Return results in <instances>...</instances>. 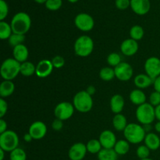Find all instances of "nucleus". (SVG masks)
<instances>
[{"instance_id":"29","label":"nucleus","mask_w":160,"mask_h":160,"mask_svg":"<svg viewBox=\"0 0 160 160\" xmlns=\"http://www.w3.org/2000/svg\"><path fill=\"white\" fill-rule=\"evenodd\" d=\"M99 77L104 81H112L114 78H116L114 68L109 67H103V68L101 69L99 72Z\"/></svg>"},{"instance_id":"25","label":"nucleus","mask_w":160,"mask_h":160,"mask_svg":"<svg viewBox=\"0 0 160 160\" xmlns=\"http://www.w3.org/2000/svg\"><path fill=\"white\" fill-rule=\"evenodd\" d=\"M98 160H117L118 155L113 148H102L98 153Z\"/></svg>"},{"instance_id":"45","label":"nucleus","mask_w":160,"mask_h":160,"mask_svg":"<svg viewBox=\"0 0 160 160\" xmlns=\"http://www.w3.org/2000/svg\"><path fill=\"white\" fill-rule=\"evenodd\" d=\"M85 91L88 92V93L89 94V95H92V96L93 95H95V93L96 92V89H95V86H93V85L88 86V87L87 88V89H86Z\"/></svg>"},{"instance_id":"33","label":"nucleus","mask_w":160,"mask_h":160,"mask_svg":"<svg viewBox=\"0 0 160 160\" xmlns=\"http://www.w3.org/2000/svg\"><path fill=\"white\" fill-rule=\"evenodd\" d=\"M8 40H9V45L14 48V47L17 46V45L23 44V42L25 41V35L12 33V34L10 36V38Z\"/></svg>"},{"instance_id":"21","label":"nucleus","mask_w":160,"mask_h":160,"mask_svg":"<svg viewBox=\"0 0 160 160\" xmlns=\"http://www.w3.org/2000/svg\"><path fill=\"white\" fill-rule=\"evenodd\" d=\"M144 142H145V145L151 151H156V150L159 149L160 147V138L155 133L147 134Z\"/></svg>"},{"instance_id":"3","label":"nucleus","mask_w":160,"mask_h":160,"mask_svg":"<svg viewBox=\"0 0 160 160\" xmlns=\"http://www.w3.org/2000/svg\"><path fill=\"white\" fill-rule=\"evenodd\" d=\"M0 73L4 81H12L20 73V62L13 58H8L2 62Z\"/></svg>"},{"instance_id":"9","label":"nucleus","mask_w":160,"mask_h":160,"mask_svg":"<svg viewBox=\"0 0 160 160\" xmlns=\"http://www.w3.org/2000/svg\"><path fill=\"white\" fill-rule=\"evenodd\" d=\"M75 26L84 32H88L93 29L95 21L93 17L85 12L78 14L74 19Z\"/></svg>"},{"instance_id":"23","label":"nucleus","mask_w":160,"mask_h":160,"mask_svg":"<svg viewBox=\"0 0 160 160\" xmlns=\"http://www.w3.org/2000/svg\"><path fill=\"white\" fill-rule=\"evenodd\" d=\"M15 91V84L12 81H3L0 84V96L1 98H7L13 94Z\"/></svg>"},{"instance_id":"35","label":"nucleus","mask_w":160,"mask_h":160,"mask_svg":"<svg viewBox=\"0 0 160 160\" xmlns=\"http://www.w3.org/2000/svg\"><path fill=\"white\" fill-rule=\"evenodd\" d=\"M121 62V57L118 53L112 52L107 56V62L110 67H116Z\"/></svg>"},{"instance_id":"39","label":"nucleus","mask_w":160,"mask_h":160,"mask_svg":"<svg viewBox=\"0 0 160 160\" xmlns=\"http://www.w3.org/2000/svg\"><path fill=\"white\" fill-rule=\"evenodd\" d=\"M149 103L153 106L154 107H156L157 106L160 105V93L159 92H152V94L149 96Z\"/></svg>"},{"instance_id":"36","label":"nucleus","mask_w":160,"mask_h":160,"mask_svg":"<svg viewBox=\"0 0 160 160\" xmlns=\"http://www.w3.org/2000/svg\"><path fill=\"white\" fill-rule=\"evenodd\" d=\"M45 4V7L52 11H56L60 9L62 5V0H47Z\"/></svg>"},{"instance_id":"48","label":"nucleus","mask_w":160,"mask_h":160,"mask_svg":"<svg viewBox=\"0 0 160 160\" xmlns=\"http://www.w3.org/2000/svg\"><path fill=\"white\" fill-rule=\"evenodd\" d=\"M155 130L156 131V132L160 133V121H158L157 123L155 124Z\"/></svg>"},{"instance_id":"43","label":"nucleus","mask_w":160,"mask_h":160,"mask_svg":"<svg viewBox=\"0 0 160 160\" xmlns=\"http://www.w3.org/2000/svg\"><path fill=\"white\" fill-rule=\"evenodd\" d=\"M7 131V123L3 119L0 120V134H2Z\"/></svg>"},{"instance_id":"40","label":"nucleus","mask_w":160,"mask_h":160,"mask_svg":"<svg viewBox=\"0 0 160 160\" xmlns=\"http://www.w3.org/2000/svg\"><path fill=\"white\" fill-rule=\"evenodd\" d=\"M115 4L117 9L123 10L131 6V0H116Z\"/></svg>"},{"instance_id":"37","label":"nucleus","mask_w":160,"mask_h":160,"mask_svg":"<svg viewBox=\"0 0 160 160\" xmlns=\"http://www.w3.org/2000/svg\"><path fill=\"white\" fill-rule=\"evenodd\" d=\"M9 13V6L5 0H0V20H4Z\"/></svg>"},{"instance_id":"16","label":"nucleus","mask_w":160,"mask_h":160,"mask_svg":"<svg viewBox=\"0 0 160 160\" xmlns=\"http://www.w3.org/2000/svg\"><path fill=\"white\" fill-rule=\"evenodd\" d=\"M138 43L132 38H128L123 41L120 45L121 52L126 56H132L138 51Z\"/></svg>"},{"instance_id":"17","label":"nucleus","mask_w":160,"mask_h":160,"mask_svg":"<svg viewBox=\"0 0 160 160\" xmlns=\"http://www.w3.org/2000/svg\"><path fill=\"white\" fill-rule=\"evenodd\" d=\"M131 7L138 15L148 13L151 8L149 0H131Z\"/></svg>"},{"instance_id":"22","label":"nucleus","mask_w":160,"mask_h":160,"mask_svg":"<svg viewBox=\"0 0 160 160\" xmlns=\"http://www.w3.org/2000/svg\"><path fill=\"white\" fill-rule=\"evenodd\" d=\"M130 100L133 104L139 106L146 102V95L141 89H134L130 93Z\"/></svg>"},{"instance_id":"32","label":"nucleus","mask_w":160,"mask_h":160,"mask_svg":"<svg viewBox=\"0 0 160 160\" xmlns=\"http://www.w3.org/2000/svg\"><path fill=\"white\" fill-rule=\"evenodd\" d=\"M9 160H27L26 152L18 147L9 152Z\"/></svg>"},{"instance_id":"8","label":"nucleus","mask_w":160,"mask_h":160,"mask_svg":"<svg viewBox=\"0 0 160 160\" xmlns=\"http://www.w3.org/2000/svg\"><path fill=\"white\" fill-rule=\"evenodd\" d=\"M75 108L73 103L68 102H62L56 105L54 109V115L56 118L62 120H67L71 118L74 113Z\"/></svg>"},{"instance_id":"14","label":"nucleus","mask_w":160,"mask_h":160,"mask_svg":"<svg viewBox=\"0 0 160 160\" xmlns=\"http://www.w3.org/2000/svg\"><path fill=\"white\" fill-rule=\"evenodd\" d=\"M53 69H54V67L51 60L42 59L39 61L38 63L36 65L35 74L39 78H45L51 74Z\"/></svg>"},{"instance_id":"28","label":"nucleus","mask_w":160,"mask_h":160,"mask_svg":"<svg viewBox=\"0 0 160 160\" xmlns=\"http://www.w3.org/2000/svg\"><path fill=\"white\" fill-rule=\"evenodd\" d=\"M113 149L118 156L126 155L130 150V143L127 140H119L116 143Z\"/></svg>"},{"instance_id":"4","label":"nucleus","mask_w":160,"mask_h":160,"mask_svg":"<svg viewBox=\"0 0 160 160\" xmlns=\"http://www.w3.org/2000/svg\"><path fill=\"white\" fill-rule=\"evenodd\" d=\"M73 105L75 109L78 112L82 113L90 112L93 107L92 96L89 95L86 91L78 92L73 97Z\"/></svg>"},{"instance_id":"31","label":"nucleus","mask_w":160,"mask_h":160,"mask_svg":"<svg viewBox=\"0 0 160 160\" xmlns=\"http://www.w3.org/2000/svg\"><path fill=\"white\" fill-rule=\"evenodd\" d=\"M145 31L140 25H134L130 30V37L135 41H140L143 38Z\"/></svg>"},{"instance_id":"27","label":"nucleus","mask_w":160,"mask_h":160,"mask_svg":"<svg viewBox=\"0 0 160 160\" xmlns=\"http://www.w3.org/2000/svg\"><path fill=\"white\" fill-rule=\"evenodd\" d=\"M12 30L10 23L7 22L0 21V39L1 40H7L12 34Z\"/></svg>"},{"instance_id":"30","label":"nucleus","mask_w":160,"mask_h":160,"mask_svg":"<svg viewBox=\"0 0 160 160\" xmlns=\"http://www.w3.org/2000/svg\"><path fill=\"white\" fill-rule=\"evenodd\" d=\"M86 147H87L88 152L91 153V154L98 155V153L102 149V146L99 140H97V139H92L89 141L86 144Z\"/></svg>"},{"instance_id":"6","label":"nucleus","mask_w":160,"mask_h":160,"mask_svg":"<svg viewBox=\"0 0 160 160\" xmlns=\"http://www.w3.org/2000/svg\"><path fill=\"white\" fill-rule=\"evenodd\" d=\"M136 118L138 121L143 125H150L156 120L155 107L150 103L145 102L138 106L136 109Z\"/></svg>"},{"instance_id":"34","label":"nucleus","mask_w":160,"mask_h":160,"mask_svg":"<svg viewBox=\"0 0 160 160\" xmlns=\"http://www.w3.org/2000/svg\"><path fill=\"white\" fill-rule=\"evenodd\" d=\"M150 152L151 150L145 145H140L139 147H138L137 150H136V155L140 159H147V158H149Z\"/></svg>"},{"instance_id":"5","label":"nucleus","mask_w":160,"mask_h":160,"mask_svg":"<svg viewBox=\"0 0 160 160\" xmlns=\"http://www.w3.org/2000/svg\"><path fill=\"white\" fill-rule=\"evenodd\" d=\"M75 54L80 57H87L90 56L94 50V41L88 35H81L75 41Z\"/></svg>"},{"instance_id":"26","label":"nucleus","mask_w":160,"mask_h":160,"mask_svg":"<svg viewBox=\"0 0 160 160\" xmlns=\"http://www.w3.org/2000/svg\"><path fill=\"white\" fill-rule=\"evenodd\" d=\"M36 66L31 62L26 61L24 62L20 63V74L24 77H31L35 74Z\"/></svg>"},{"instance_id":"13","label":"nucleus","mask_w":160,"mask_h":160,"mask_svg":"<svg viewBox=\"0 0 160 160\" xmlns=\"http://www.w3.org/2000/svg\"><path fill=\"white\" fill-rule=\"evenodd\" d=\"M88 152L85 144L77 142L70 148L68 156L70 160H83Z\"/></svg>"},{"instance_id":"12","label":"nucleus","mask_w":160,"mask_h":160,"mask_svg":"<svg viewBox=\"0 0 160 160\" xmlns=\"http://www.w3.org/2000/svg\"><path fill=\"white\" fill-rule=\"evenodd\" d=\"M28 133L34 140H41L44 138L47 133V126L44 122L35 121L31 124Z\"/></svg>"},{"instance_id":"38","label":"nucleus","mask_w":160,"mask_h":160,"mask_svg":"<svg viewBox=\"0 0 160 160\" xmlns=\"http://www.w3.org/2000/svg\"><path fill=\"white\" fill-rule=\"evenodd\" d=\"M51 61L54 68L56 69L62 68L64 66V64H65V59H64V58L61 56H54Z\"/></svg>"},{"instance_id":"41","label":"nucleus","mask_w":160,"mask_h":160,"mask_svg":"<svg viewBox=\"0 0 160 160\" xmlns=\"http://www.w3.org/2000/svg\"><path fill=\"white\" fill-rule=\"evenodd\" d=\"M8 110V103L4 98H0V118H2Z\"/></svg>"},{"instance_id":"20","label":"nucleus","mask_w":160,"mask_h":160,"mask_svg":"<svg viewBox=\"0 0 160 160\" xmlns=\"http://www.w3.org/2000/svg\"><path fill=\"white\" fill-rule=\"evenodd\" d=\"M153 80L145 73H139L134 78V82L136 87L138 89H145L153 84Z\"/></svg>"},{"instance_id":"11","label":"nucleus","mask_w":160,"mask_h":160,"mask_svg":"<svg viewBox=\"0 0 160 160\" xmlns=\"http://www.w3.org/2000/svg\"><path fill=\"white\" fill-rule=\"evenodd\" d=\"M116 78L121 81H128L131 79L134 73L132 67L126 62H121L114 67Z\"/></svg>"},{"instance_id":"47","label":"nucleus","mask_w":160,"mask_h":160,"mask_svg":"<svg viewBox=\"0 0 160 160\" xmlns=\"http://www.w3.org/2000/svg\"><path fill=\"white\" fill-rule=\"evenodd\" d=\"M23 140L26 142H31V141L34 140V139L32 138V137H31V135L29 133H27V134H25L24 135H23Z\"/></svg>"},{"instance_id":"46","label":"nucleus","mask_w":160,"mask_h":160,"mask_svg":"<svg viewBox=\"0 0 160 160\" xmlns=\"http://www.w3.org/2000/svg\"><path fill=\"white\" fill-rule=\"evenodd\" d=\"M155 113H156V119L158 121H160V105L155 107Z\"/></svg>"},{"instance_id":"24","label":"nucleus","mask_w":160,"mask_h":160,"mask_svg":"<svg viewBox=\"0 0 160 160\" xmlns=\"http://www.w3.org/2000/svg\"><path fill=\"white\" fill-rule=\"evenodd\" d=\"M128 125L126 117L121 113L115 114L112 118V126L117 131H123Z\"/></svg>"},{"instance_id":"2","label":"nucleus","mask_w":160,"mask_h":160,"mask_svg":"<svg viewBox=\"0 0 160 160\" xmlns=\"http://www.w3.org/2000/svg\"><path fill=\"white\" fill-rule=\"evenodd\" d=\"M123 135L125 137V140L128 141L130 144L137 145L145 140L146 133L145 128L142 125L132 123H128L123 131Z\"/></svg>"},{"instance_id":"42","label":"nucleus","mask_w":160,"mask_h":160,"mask_svg":"<svg viewBox=\"0 0 160 160\" xmlns=\"http://www.w3.org/2000/svg\"><path fill=\"white\" fill-rule=\"evenodd\" d=\"M63 128V121L56 118L52 123V128L56 131H59Z\"/></svg>"},{"instance_id":"44","label":"nucleus","mask_w":160,"mask_h":160,"mask_svg":"<svg viewBox=\"0 0 160 160\" xmlns=\"http://www.w3.org/2000/svg\"><path fill=\"white\" fill-rule=\"evenodd\" d=\"M153 86H154V89L156 92L160 93V76L156 78L153 81Z\"/></svg>"},{"instance_id":"1","label":"nucleus","mask_w":160,"mask_h":160,"mask_svg":"<svg viewBox=\"0 0 160 160\" xmlns=\"http://www.w3.org/2000/svg\"><path fill=\"white\" fill-rule=\"evenodd\" d=\"M10 25L14 34L25 35L31 27V19L27 12H19L13 16Z\"/></svg>"},{"instance_id":"49","label":"nucleus","mask_w":160,"mask_h":160,"mask_svg":"<svg viewBox=\"0 0 160 160\" xmlns=\"http://www.w3.org/2000/svg\"><path fill=\"white\" fill-rule=\"evenodd\" d=\"M5 152H5L4 150L2 149V148H0V160H3V159H4Z\"/></svg>"},{"instance_id":"7","label":"nucleus","mask_w":160,"mask_h":160,"mask_svg":"<svg viewBox=\"0 0 160 160\" xmlns=\"http://www.w3.org/2000/svg\"><path fill=\"white\" fill-rule=\"evenodd\" d=\"M19 141V137L15 131L7 130L2 134H0V148L6 152H11L18 148Z\"/></svg>"},{"instance_id":"10","label":"nucleus","mask_w":160,"mask_h":160,"mask_svg":"<svg viewBox=\"0 0 160 160\" xmlns=\"http://www.w3.org/2000/svg\"><path fill=\"white\" fill-rule=\"evenodd\" d=\"M145 70L146 74L154 81L160 76V59L156 56L147 59L145 62Z\"/></svg>"},{"instance_id":"52","label":"nucleus","mask_w":160,"mask_h":160,"mask_svg":"<svg viewBox=\"0 0 160 160\" xmlns=\"http://www.w3.org/2000/svg\"><path fill=\"white\" fill-rule=\"evenodd\" d=\"M140 160H153V159H150V158H147V159H140Z\"/></svg>"},{"instance_id":"51","label":"nucleus","mask_w":160,"mask_h":160,"mask_svg":"<svg viewBox=\"0 0 160 160\" xmlns=\"http://www.w3.org/2000/svg\"><path fill=\"white\" fill-rule=\"evenodd\" d=\"M70 2H72V3H74V2H77L78 1V0H68Z\"/></svg>"},{"instance_id":"18","label":"nucleus","mask_w":160,"mask_h":160,"mask_svg":"<svg viewBox=\"0 0 160 160\" xmlns=\"http://www.w3.org/2000/svg\"><path fill=\"white\" fill-rule=\"evenodd\" d=\"M12 55H13V59L22 63L28 60L29 51H28V47L24 44H21V45L14 47L12 49Z\"/></svg>"},{"instance_id":"15","label":"nucleus","mask_w":160,"mask_h":160,"mask_svg":"<svg viewBox=\"0 0 160 160\" xmlns=\"http://www.w3.org/2000/svg\"><path fill=\"white\" fill-rule=\"evenodd\" d=\"M100 143L102 148H113L117 143V138L115 134L110 130H105L99 135Z\"/></svg>"},{"instance_id":"19","label":"nucleus","mask_w":160,"mask_h":160,"mask_svg":"<svg viewBox=\"0 0 160 160\" xmlns=\"http://www.w3.org/2000/svg\"><path fill=\"white\" fill-rule=\"evenodd\" d=\"M109 106H110L111 111L115 114L121 113L123 108L125 106L124 98L120 95H114L112 98H110L109 102Z\"/></svg>"},{"instance_id":"50","label":"nucleus","mask_w":160,"mask_h":160,"mask_svg":"<svg viewBox=\"0 0 160 160\" xmlns=\"http://www.w3.org/2000/svg\"><path fill=\"white\" fill-rule=\"evenodd\" d=\"M36 2L39 3V4H42V3H45L46 2L47 0H34Z\"/></svg>"}]
</instances>
